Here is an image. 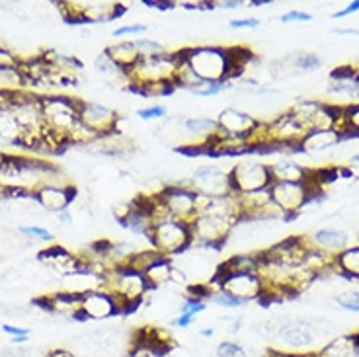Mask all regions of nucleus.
Wrapping results in <instances>:
<instances>
[{
  "label": "nucleus",
  "mask_w": 359,
  "mask_h": 357,
  "mask_svg": "<svg viewBox=\"0 0 359 357\" xmlns=\"http://www.w3.org/2000/svg\"><path fill=\"white\" fill-rule=\"evenodd\" d=\"M117 314H121V311L117 307L116 299L106 289L81 295V321L104 322Z\"/></svg>",
  "instance_id": "13"
},
{
  "label": "nucleus",
  "mask_w": 359,
  "mask_h": 357,
  "mask_svg": "<svg viewBox=\"0 0 359 357\" xmlns=\"http://www.w3.org/2000/svg\"><path fill=\"white\" fill-rule=\"evenodd\" d=\"M104 53L108 55L109 61L116 65L117 69L121 72H129L133 69L135 65L139 63V51L135 47V39H121V41H116V43L108 45L104 49Z\"/></svg>",
  "instance_id": "21"
},
{
  "label": "nucleus",
  "mask_w": 359,
  "mask_h": 357,
  "mask_svg": "<svg viewBox=\"0 0 359 357\" xmlns=\"http://www.w3.org/2000/svg\"><path fill=\"white\" fill-rule=\"evenodd\" d=\"M359 346L358 334H340L326 342L323 348L316 351V357H355Z\"/></svg>",
  "instance_id": "22"
},
{
  "label": "nucleus",
  "mask_w": 359,
  "mask_h": 357,
  "mask_svg": "<svg viewBox=\"0 0 359 357\" xmlns=\"http://www.w3.org/2000/svg\"><path fill=\"white\" fill-rule=\"evenodd\" d=\"M188 186L196 194L205 197H221L233 194L229 170L221 168L219 164H201L194 170Z\"/></svg>",
  "instance_id": "10"
},
{
  "label": "nucleus",
  "mask_w": 359,
  "mask_h": 357,
  "mask_svg": "<svg viewBox=\"0 0 359 357\" xmlns=\"http://www.w3.org/2000/svg\"><path fill=\"white\" fill-rule=\"evenodd\" d=\"M334 129L341 135V139L359 137V102L341 106V114Z\"/></svg>",
  "instance_id": "25"
},
{
  "label": "nucleus",
  "mask_w": 359,
  "mask_h": 357,
  "mask_svg": "<svg viewBox=\"0 0 359 357\" xmlns=\"http://www.w3.org/2000/svg\"><path fill=\"white\" fill-rule=\"evenodd\" d=\"M229 176H231V188L234 196L264 191L273 182L271 172H269V162L246 161V159L234 162L233 168L229 170Z\"/></svg>",
  "instance_id": "6"
},
{
  "label": "nucleus",
  "mask_w": 359,
  "mask_h": 357,
  "mask_svg": "<svg viewBox=\"0 0 359 357\" xmlns=\"http://www.w3.org/2000/svg\"><path fill=\"white\" fill-rule=\"evenodd\" d=\"M215 357H250L248 349L234 339H224L215 349Z\"/></svg>",
  "instance_id": "34"
},
{
  "label": "nucleus",
  "mask_w": 359,
  "mask_h": 357,
  "mask_svg": "<svg viewBox=\"0 0 359 357\" xmlns=\"http://www.w3.org/2000/svg\"><path fill=\"white\" fill-rule=\"evenodd\" d=\"M264 4H271V0H252V2H248L250 8H260Z\"/></svg>",
  "instance_id": "52"
},
{
  "label": "nucleus",
  "mask_w": 359,
  "mask_h": 357,
  "mask_svg": "<svg viewBox=\"0 0 359 357\" xmlns=\"http://www.w3.org/2000/svg\"><path fill=\"white\" fill-rule=\"evenodd\" d=\"M334 269L340 276L359 279V244H351L348 250H344L334 260Z\"/></svg>",
  "instance_id": "27"
},
{
  "label": "nucleus",
  "mask_w": 359,
  "mask_h": 357,
  "mask_svg": "<svg viewBox=\"0 0 359 357\" xmlns=\"http://www.w3.org/2000/svg\"><path fill=\"white\" fill-rule=\"evenodd\" d=\"M74 188L69 186H43L36 191V199L39 206L43 207L45 213H61L65 209H71V203L74 201Z\"/></svg>",
  "instance_id": "17"
},
{
  "label": "nucleus",
  "mask_w": 359,
  "mask_h": 357,
  "mask_svg": "<svg viewBox=\"0 0 359 357\" xmlns=\"http://www.w3.org/2000/svg\"><path fill=\"white\" fill-rule=\"evenodd\" d=\"M309 246L326 254L328 258L336 260L341 252L348 250L351 246L350 232L344 231L341 227H323L314 231L311 236H305Z\"/></svg>",
  "instance_id": "14"
},
{
  "label": "nucleus",
  "mask_w": 359,
  "mask_h": 357,
  "mask_svg": "<svg viewBox=\"0 0 359 357\" xmlns=\"http://www.w3.org/2000/svg\"><path fill=\"white\" fill-rule=\"evenodd\" d=\"M358 69L353 67H340L330 74V82H328V94L330 96H340V98H348L350 104H358L359 102V88H358Z\"/></svg>",
  "instance_id": "18"
},
{
  "label": "nucleus",
  "mask_w": 359,
  "mask_h": 357,
  "mask_svg": "<svg viewBox=\"0 0 359 357\" xmlns=\"http://www.w3.org/2000/svg\"><path fill=\"white\" fill-rule=\"evenodd\" d=\"M172 271H174V262L170 258H162L149 269H144L143 276L147 277L151 289H161L164 285H170Z\"/></svg>",
  "instance_id": "26"
},
{
  "label": "nucleus",
  "mask_w": 359,
  "mask_h": 357,
  "mask_svg": "<svg viewBox=\"0 0 359 357\" xmlns=\"http://www.w3.org/2000/svg\"><path fill=\"white\" fill-rule=\"evenodd\" d=\"M234 88V82L233 81H226V82H203V84H199L198 88L191 90V94L194 96H199V98H213V96H221L224 92H229V90Z\"/></svg>",
  "instance_id": "31"
},
{
  "label": "nucleus",
  "mask_w": 359,
  "mask_h": 357,
  "mask_svg": "<svg viewBox=\"0 0 359 357\" xmlns=\"http://www.w3.org/2000/svg\"><path fill=\"white\" fill-rule=\"evenodd\" d=\"M37 303L57 316L81 321V295L69 293V291H55V293L41 297Z\"/></svg>",
  "instance_id": "16"
},
{
  "label": "nucleus",
  "mask_w": 359,
  "mask_h": 357,
  "mask_svg": "<svg viewBox=\"0 0 359 357\" xmlns=\"http://www.w3.org/2000/svg\"><path fill=\"white\" fill-rule=\"evenodd\" d=\"M104 289L116 299L117 307L121 314L133 311L139 303H143L147 299L149 291H153L147 277L131 268L129 264L126 266H117L111 271L106 274V285Z\"/></svg>",
  "instance_id": "3"
},
{
  "label": "nucleus",
  "mask_w": 359,
  "mask_h": 357,
  "mask_svg": "<svg viewBox=\"0 0 359 357\" xmlns=\"http://www.w3.org/2000/svg\"><path fill=\"white\" fill-rule=\"evenodd\" d=\"M37 260H39L49 271L59 274L61 277L69 276L72 271L88 266V262H84V260L79 258V256H74V254H71L69 250H65L63 246H49V248H45V250L39 252Z\"/></svg>",
  "instance_id": "15"
},
{
  "label": "nucleus",
  "mask_w": 359,
  "mask_h": 357,
  "mask_svg": "<svg viewBox=\"0 0 359 357\" xmlns=\"http://www.w3.org/2000/svg\"><path fill=\"white\" fill-rule=\"evenodd\" d=\"M350 162H353V164H359V152H358V154H353V156H351Z\"/></svg>",
  "instance_id": "57"
},
{
  "label": "nucleus",
  "mask_w": 359,
  "mask_h": 357,
  "mask_svg": "<svg viewBox=\"0 0 359 357\" xmlns=\"http://www.w3.org/2000/svg\"><path fill=\"white\" fill-rule=\"evenodd\" d=\"M268 357H295V353H281V351H269Z\"/></svg>",
  "instance_id": "54"
},
{
  "label": "nucleus",
  "mask_w": 359,
  "mask_h": 357,
  "mask_svg": "<svg viewBox=\"0 0 359 357\" xmlns=\"http://www.w3.org/2000/svg\"><path fill=\"white\" fill-rule=\"evenodd\" d=\"M61 12L71 24H108L123 14V4L119 2H61Z\"/></svg>",
  "instance_id": "7"
},
{
  "label": "nucleus",
  "mask_w": 359,
  "mask_h": 357,
  "mask_svg": "<svg viewBox=\"0 0 359 357\" xmlns=\"http://www.w3.org/2000/svg\"><path fill=\"white\" fill-rule=\"evenodd\" d=\"M166 107L164 106H149L137 109V117L143 121H158V119H166Z\"/></svg>",
  "instance_id": "39"
},
{
  "label": "nucleus",
  "mask_w": 359,
  "mask_h": 357,
  "mask_svg": "<svg viewBox=\"0 0 359 357\" xmlns=\"http://www.w3.org/2000/svg\"><path fill=\"white\" fill-rule=\"evenodd\" d=\"M334 303H336V307H340L341 311L359 313V289L340 291L338 295H334Z\"/></svg>",
  "instance_id": "32"
},
{
  "label": "nucleus",
  "mask_w": 359,
  "mask_h": 357,
  "mask_svg": "<svg viewBox=\"0 0 359 357\" xmlns=\"http://www.w3.org/2000/svg\"><path fill=\"white\" fill-rule=\"evenodd\" d=\"M313 20V14L311 12H305V10H289L285 14L279 16V22L281 24H295V22H311Z\"/></svg>",
  "instance_id": "41"
},
{
  "label": "nucleus",
  "mask_w": 359,
  "mask_h": 357,
  "mask_svg": "<svg viewBox=\"0 0 359 357\" xmlns=\"http://www.w3.org/2000/svg\"><path fill=\"white\" fill-rule=\"evenodd\" d=\"M8 161V152H2L0 151V168L4 166V162Z\"/></svg>",
  "instance_id": "55"
},
{
  "label": "nucleus",
  "mask_w": 359,
  "mask_h": 357,
  "mask_svg": "<svg viewBox=\"0 0 359 357\" xmlns=\"http://www.w3.org/2000/svg\"><path fill=\"white\" fill-rule=\"evenodd\" d=\"M260 268V254H234L226 258L217 268L215 276H226V274H258Z\"/></svg>",
  "instance_id": "24"
},
{
  "label": "nucleus",
  "mask_w": 359,
  "mask_h": 357,
  "mask_svg": "<svg viewBox=\"0 0 359 357\" xmlns=\"http://www.w3.org/2000/svg\"><path fill=\"white\" fill-rule=\"evenodd\" d=\"M273 332L283 348L305 353H311V348H314L320 338H328L330 342L336 336L332 324L324 318H285L279 322Z\"/></svg>",
  "instance_id": "2"
},
{
  "label": "nucleus",
  "mask_w": 359,
  "mask_h": 357,
  "mask_svg": "<svg viewBox=\"0 0 359 357\" xmlns=\"http://www.w3.org/2000/svg\"><path fill=\"white\" fill-rule=\"evenodd\" d=\"M2 332L8 334L10 338H12V344H26L27 336H29V330H27V328L14 326V324H2Z\"/></svg>",
  "instance_id": "40"
},
{
  "label": "nucleus",
  "mask_w": 359,
  "mask_h": 357,
  "mask_svg": "<svg viewBox=\"0 0 359 357\" xmlns=\"http://www.w3.org/2000/svg\"><path fill=\"white\" fill-rule=\"evenodd\" d=\"M244 0H221V2H215V8L219 6V8L223 10H236V8H244Z\"/></svg>",
  "instance_id": "47"
},
{
  "label": "nucleus",
  "mask_w": 359,
  "mask_h": 357,
  "mask_svg": "<svg viewBox=\"0 0 359 357\" xmlns=\"http://www.w3.org/2000/svg\"><path fill=\"white\" fill-rule=\"evenodd\" d=\"M332 34H338V36H359L358 27H334Z\"/></svg>",
  "instance_id": "50"
},
{
  "label": "nucleus",
  "mask_w": 359,
  "mask_h": 357,
  "mask_svg": "<svg viewBox=\"0 0 359 357\" xmlns=\"http://www.w3.org/2000/svg\"><path fill=\"white\" fill-rule=\"evenodd\" d=\"M151 248L166 258H178L184 252L191 248V231L188 223H182L176 219H162L154 223L151 236H149Z\"/></svg>",
  "instance_id": "4"
},
{
  "label": "nucleus",
  "mask_w": 359,
  "mask_h": 357,
  "mask_svg": "<svg viewBox=\"0 0 359 357\" xmlns=\"http://www.w3.org/2000/svg\"><path fill=\"white\" fill-rule=\"evenodd\" d=\"M55 217L59 219V223L63 224V227H71V224L74 223V215L71 213V209H65V211L57 213Z\"/></svg>",
  "instance_id": "49"
},
{
  "label": "nucleus",
  "mask_w": 359,
  "mask_h": 357,
  "mask_svg": "<svg viewBox=\"0 0 359 357\" xmlns=\"http://www.w3.org/2000/svg\"><path fill=\"white\" fill-rule=\"evenodd\" d=\"M359 336V334H358ZM355 357H359V346H358V351H355Z\"/></svg>",
  "instance_id": "59"
},
{
  "label": "nucleus",
  "mask_w": 359,
  "mask_h": 357,
  "mask_svg": "<svg viewBox=\"0 0 359 357\" xmlns=\"http://www.w3.org/2000/svg\"><path fill=\"white\" fill-rule=\"evenodd\" d=\"M355 12H359V0H353V2H350L346 8L338 10V12H334L332 18L340 20V18H346V16H350V14H355Z\"/></svg>",
  "instance_id": "45"
},
{
  "label": "nucleus",
  "mask_w": 359,
  "mask_h": 357,
  "mask_svg": "<svg viewBox=\"0 0 359 357\" xmlns=\"http://www.w3.org/2000/svg\"><path fill=\"white\" fill-rule=\"evenodd\" d=\"M149 32V26L147 24H141V22H133V24H126V26L116 27L111 32L114 37H127V36H143Z\"/></svg>",
  "instance_id": "38"
},
{
  "label": "nucleus",
  "mask_w": 359,
  "mask_h": 357,
  "mask_svg": "<svg viewBox=\"0 0 359 357\" xmlns=\"http://www.w3.org/2000/svg\"><path fill=\"white\" fill-rule=\"evenodd\" d=\"M199 334H201L203 338H213V336H215V328H201Z\"/></svg>",
  "instance_id": "53"
},
{
  "label": "nucleus",
  "mask_w": 359,
  "mask_h": 357,
  "mask_svg": "<svg viewBox=\"0 0 359 357\" xmlns=\"http://www.w3.org/2000/svg\"><path fill=\"white\" fill-rule=\"evenodd\" d=\"M20 63H22V59H20L18 55L14 53L12 49H8V47L0 45V74L18 71Z\"/></svg>",
  "instance_id": "36"
},
{
  "label": "nucleus",
  "mask_w": 359,
  "mask_h": 357,
  "mask_svg": "<svg viewBox=\"0 0 359 357\" xmlns=\"http://www.w3.org/2000/svg\"><path fill=\"white\" fill-rule=\"evenodd\" d=\"M94 69H96L104 79H123V81L127 82L126 72L119 71L116 65L109 61V57L106 53H100L98 57H96V61H94Z\"/></svg>",
  "instance_id": "33"
},
{
  "label": "nucleus",
  "mask_w": 359,
  "mask_h": 357,
  "mask_svg": "<svg viewBox=\"0 0 359 357\" xmlns=\"http://www.w3.org/2000/svg\"><path fill=\"white\" fill-rule=\"evenodd\" d=\"M47 357H79V356H76L74 351H71V349H51Z\"/></svg>",
  "instance_id": "51"
},
{
  "label": "nucleus",
  "mask_w": 359,
  "mask_h": 357,
  "mask_svg": "<svg viewBox=\"0 0 359 357\" xmlns=\"http://www.w3.org/2000/svg\"><path fill=\"white\" fill-rule=\"evenodd\" d=\"M269 172L273 182H285V184H306L311 178V170L305 164L291 159L269 162Z\"/></svg>",
  "instance_id": "20"
},
{
  "label": "nucleus",
  "mask_w": 359,
  "mask_h": 357,
  "mask_svg": "<svg viewBox=\"0 0 359 357\" xmlns=\"http://www.w3.org/2000/svg\"><path fill=\"white\" fill-rule=\"evenodd\" d=\"M281 63L287 65V69L291 67L293 72H313L323 65V59L316 53H311V51H299L293 57L283 59Z\"/></svg>",
  "instance_id": "28"
},
{
  "label": "nucleus",
  "mask_w": 359,
  "mask_h": 357,
  "mask_svg": "<svg viewBox=\"0 0 359 357\" xmlns=\"http://www.w3.org/2000/svg\"><path fill=\"white\" fill-rule=\"evenodd\" d=\"M79 119L84 127H88L98 139L119 133V116L116 109L106 104L81 100L79 102Z\"/></svg>",
  "instance_id": "9"
},
{
  "label": "nucleus",
  "mask_w": 359,
  "mask_h": 357,
  "mask_svg": "<svg viewBox=\"0 0 359 357\" xmlns=\"http://www.w3.org/2000/svg\"><path fill=\"white\" fill-rule=\"evenodd\" d=\"M18 232L22 236H27L29 241H39V242H51L53 241V232L49 229H45L43 224H22L18 227Z\"/></svg>",
  "instance_id": "35"
},
{
  "label": "nucleus",
  "mask_w": 359,
  "mask_h": 357,
  "mask_svg": "<svg viewBox=\"0 0 359 357\" xmlns=\"http://www.w3.org/2000/svg\"><path fill=\"white\" fill-rule=\"evenodd\" d=\"M156 196L161 197L162 206L166 207L172 219L189 224L198 217V194L189 188L188 182L164 186Z\"/></svg>",
  "instance_id": "8"
},
{
  "label": "nucleus",
  "mask_w": 359,
  "mask_h": 357,
  "mask_svg": "<svg viewBox=\"0 0 359 357\" xmlns=\"http://www.w3.org/2000/svg\"><path fill=\"white\" fill-rule=\"evenodd\" d=\"M207 303L203 299H196V297H188L180 304V314H189V316H198V314L205 313Z\"/></svg>",
  "instance_id": "37"
},
{
  "label": "nucleus",
  "mask_w": 359,
  "mask_h": 357,
  "mask_svg": "<svg viewBox=\"0 0 359 357\" xmlns=\"http://www.w3.org/2000/svg\"><path fill=\"white\" fill-rule=\"evenodd\" d=\"M0 357H36V353L29 348H2L0 349Z\"/></svg>",
  "instance_id": "44"
},
{
  "label": "nucleus",
  "mask_w": 359,
  "mask_h": 357,
  "mask_svg": "<svg viewBox=\"0 0 359 357\" xmlns=\"http://www.w3.org/2000/svg\"><path fill=\"white\" fill-rule=\"evenodd\" d=\"M219 322L223 324L224 328L229 334H238L241 328H243V316H233V314H229V316H219Z\"/></svg>",
  "instance_id": "42"
},
{
  "label": "nucleus",
  "mask_w": 359,
  "mask_h": 357,
  "mask_svg": "<svg viewBox=\"0 0 359 357\" xmlns=\"http://www.w3.org/2000/svg\"><path fill=\"white\" fill-rule=\"evenodd\" d=\"M234 224L231 219H224L219 215L199 213L191 223H189V231H191V246L198 248H221L226 244L231 232H233Z\"/></svg>",
  "instance_id": "5"
},
{
  "label": "nucleus",
  "mask_w": 359,
  "mask_h": 357,
  "mask_svg": "<svg viewBox=\"0 0 359 357\" xmlns=\"http://www.w3.org/2000/svg\"><path fill=\"white\" fill-rule=\"evenodd\" d=\"M213 285L223 289L241 303L248 304L252 301H262L266 297V289L258 274H226L213 277Z\"/></svg>",
  "instance_id": "12"
},
{
  "label": "nucleus",
  "mask_w": 359,
  "mask_h": 357,
  "mask_svg": "<svg viewBox=\"0 0 359 357\" xmlns=\"http://www.w3.org/2000/svg\"><path fill=\"white\" fill-rule=\"evenodd\" d=\"M344 139L336 129H316V131H309L305 135V139L299 143L297 151L316 156V154H323V152L330 151L334 147H338Z\"/></svg>",
  "instance_id": "19"
},
{
  "label": "nucleus",
  "mask_w": 359,
  "mask_h": 357,
  "mask_svg": "<svg viewBox=\"0 0 359 357\" xmlns=\"http://www.w3.org/2000/svg\"><path fill=\"white\" fill-rule=\"evenodd\" d=\"M198 321L196 316H189V314H178L174 321H172V324L176 326V328H189L194 322Z\"/></svg>",
  "instance_id": "46"
},
{
  "label": "nucleus",
  "mask_w": 359,
  "mask_h": 357,
  "mask_svg": "<svg viewBox=\"0 0 359 357\" xmlns=\"http://www.w3.org/2000/svg\"><path fill=\"white\" fill-rule=\"evenodd\" d=\"M205 301H211V303H215L217 307H221V309H226V311H234V309H241L244 307V303H241L238 299H234L233 295H229L223 289H219V287H207V295H205Z\"/></svg>",
  "instance_id": "29"
},
{
  "label": "nucleus",
  "mask_w": 359,
  "mask_h": 357,
  "mask_svg": "<svg viewBox=\"0 0 359 357\" xmlns=\"http://www.w3.org/2000/svg\"><path fill=\"white\" fill-rule=\"evenodd\" d=\"M147 8H158V10H170L174 8V2H162V0H144L143 2Z\"/></svg>",
  "instance_id": "48"
},
{
  "label": "nucleus",
  "mask_w": 359,
  "mask_h": 357,
  "mask_svg": "<svg viewBox=\"0 0 359 357\" xmlns=\"http://www.w3.org/2000/svg\"><path fill=\"white\" fill-rule=\"evenodd\" d=\"M268 191L271 201L285 213L287 221L301 211H305L313 196H318L309 188V184H285V182H271Z\"/></svg>",
  "instance_id": "11"
},
{
  "label": "nucleus",
  "mask_w": 359,
  "mask_h": 357,
  "mask_svg": "<svg viewBox=\"0 0 359 357\" xmlns=\"http://www.w3.org/2000/svg\"><path fill=\"white\" fill-rule=\"evenodd\" d=\"M24 129L20 126V119L12 106L0 107V143L22 147Z\"/></svg>",
  "instance_id": "23"
},
{
  "label": "nucleus",
  "mask_w": 359,
  "mask_h": 357,
  "mask_svg": "<svg viewBox=\"0 0 359 357\" xmlns=\"http://www.w3.org/2000/svg\"><path fill=\"white\" fill-rule=\"evenodd\" d=\"M180 69V51L178 53L161 55L151 59H139L131 71L127 72L126 79L129 88L143 94V96H161L168 94L176 88V74Z\"/></svg>",
  "instance_id": "1"
},
{
  "label": "nucleus",
  "mask_w": 359,
  "mask_h": 357,
  "mask_svg": "<svg viewBox=\"0 0 359 357\" xmlns=\"http://www.w3.org/2000/svg\"><path fill=\"white\" fill-rule=\"evenodd\" d=\"M355 81H358V88H359V69H358V79H355Z\"/></svg>",
  "instance_id": "58"
},
{
  "label": "nucleus",
  "mask_w": 359,
  "mask_h": 357,
  "mask_svg": "<svg viewBox=\"0 0 359 357\" xmlns=\"http://www.w3.org/2000/svg\"><path fill=\"white\" fill-rule=\"evenodd\" d=\"M295 357H316V351H311V353H295Z\"/></svg>",
  "instance_id": "56"
},
{
  "label": "nucleus",
  "mask_w": 359,
  "mask_h": 357,
  "mask_svg": "<svg viewBox=\"0 0 359 357\" xmlns=\"http://www.w3.org/2000/svg\"><path fill=\"white\" fill-rule=\"evenodd\" d=\"M262 22L258 18H234L229 22L231 29H258Z\"/></svg>",
  "instance_id": "43"
},
{
  "label": "nucleus",
  "mask_w": 359,
  "mask_h": 357,
  "mask_svg": "<svg viewBox=\"0 0 359 357\" xmlns=\"http://www.w3.org/2000/svg\"><path fill=\"white\" fill-rule=\"evenodd\" d=\"M135 47H137L141 59H151V57H161V55L168 53L166 47L161 41L151 39V37H139V39H135Z\"/></svg>",
  "instance_id": "30"
}]
</instances>
